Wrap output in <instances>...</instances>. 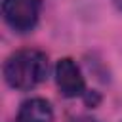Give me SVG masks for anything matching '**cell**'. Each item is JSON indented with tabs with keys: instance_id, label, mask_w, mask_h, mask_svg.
<instances>
[{
	"instance_id": "obj_2",
	"label": "cell",
	"mask_w": 122,
	"mask_h": 122,
	"mask_svg": "<svg viewBox=\"0 0 122 122\" xmlns=\"http://www.w3.org/2000/svg\"><path fill=\"white\" fill-rule=\"evenodd\" d=\"M40 0H4L2 13L6 23L17 32H29L34 29L40 15Z\"/></svg>"
},
{
	"instance_id": "obj_1",
	"label": "cell",
	"mask_w": 122,
	"mask_h": 122,
	"mask_svg": "<svg viewBox=\"0 0 122 122\" xmlns=\"http://www.w3.org/2000/svg\"><path fill=\"white\" fill-rule=\"evenodd\" d=\"M48 74V57L40 50H19L4 63V78L13 90H32Z\"/></svg>"
},
{
	"instance_id": "obj_5",
	"label": "cell",
	"mask_w": 122,
	"mask_h": 122,
	"mask_svg": "<svg viewBox=\"0 0 122 122\" xmlns=\"http://www.w3.org/2000/svg\"><path fill=\"white\" fill-rule=\"evenodd\" d=\"M74 122H97V120H92V118H78V120H74Z\"/></svg>"
},
{
	"instance_id": "obj_3",
	"label": "cell",
	"mask_w": 122,
	"mask_h": 122,
	"mask_svg": "<svg viewBox=\"0 0 122 122\" xmlns=\"http://www.w3.org/2000/svg\"><path fill=\"white\" fill-rule=\"evenodd\" d=\"M55 84L65 97H78L84 93L86 84L78 65L71 57H63L55 65Z\"/></svg>"
},
{
	"instance_id": "obj_6",
	"label": "cell",
	"mask_w": 122,
	"mask_h": 122,
	"mask_svg": "<svg viewBox=\"0 0 122 122\" xmlns=\"http://www.w3.org/2000/svg\"><path fill=\"white\" fill-rule=\"evenodd\" d=\"M114 4H116V6L120 8V10H122V0H114Z\"/></svg>"
},
{
	"instance_id": "obj_4",
	"label": "cell",
	"mask_w": 122,
	"mask_h": 122,
	"mask_svg": "<svg viewBox=\"0 0 122 122\" xmlns=\"http://www.w3.org/2000/svg\"><path fill=\"white\" fill-rule=\"evenodd\" d=\"M51 120H53V109L42 97L27 99L17 112V122H51Z\"/></svg>"
}]
</instances>
